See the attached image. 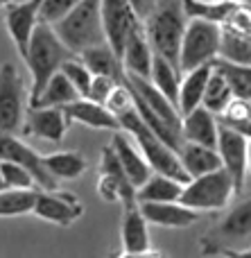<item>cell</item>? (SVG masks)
Returning a JSON list of instances; mask_svg holds the SVG:
<instances>
[{
	"mask_svg": "<svg viewBox=\"0 0 251 258\" xmlns=\"http://www.w3.org/2000/svg\"><path fill=\"white\" fill-rule=\"evenodd\" d=\"M98 192L104 202H120V204H125V206L138 204V202H136V186L129 181L125 170L120 168L111 145L104 147V152H102Z\"/></svg>",
	"mask_w": 251,
	"mask_h": 258,
	"instance_id": "7c38bea8",
	"label": "cell"
},
{
	"mask_svg": "<svg viewBox=\"0 0 251 258\" xmlns=\"http://www.w3.org/2000/svg\"><path fill=\"white\" fill-rule=\"evenodd\" d=\"M184 181L172 179L168 174L154 172L136 188V202H179Z\"/></svg>",
	"mask_w": 251,
	"mask_h": 258,
	"instance_id": "603a6c76",
	"label": "cell"
},
{
	"mask_svg": "<svg viewBox=\"0 0 251 258\" xmlns=\"http://www.w3.org/2000/svg\"><path fill=\"white\" fill-rule=\"evenodd\" d=\"M120 238H122L120 256H147V254H152V240H149L147 220L143 218L138 204L125 206Z\"/></svg>",
	"mask_w": 251,
	"mask_h": 258,
	"instance_id": "2e32d148",
	"label": "cell"
},
{
	"mask_svg": "<svg viewBox=\"0 0 251 258\" xmlns=\"http://www.w3.org/2000/svg\"><path fill=\"white\" fill-rule=\"evenodd\" d=\"M211 63L226 80V84L231 86L233 98L251 100V63L229 61V59H222V57H215Z\"/></svg>",
	"mask_w": 251,
	"mask_h": 258,
	"instance_id": "d4e9b609",
	"label": "cell"
},
{
	"mask_svg": "<svg viewBox=\"0 0 251 258\" xmlns=\"http://www.w3.org/2000/svg\"><path fill=\"white\" fill-rule=\"evenodd\" d=\"M211 71L213 63H202V66H195L184 73V77L179 82V95H177V109H179L181 116L202 104V95Z\"/></svg>",
	"mask_w": 251,
	"mask_h": 258,
	"instance_id": "44dd1931",
	"label": "cell"
},
{
	"mask_svg": "<svg viewBox=\"0 0 251 258\" xmlns=\"http://www.w3.org/2000/svg\"><path fill=\"white\" fill-rule=\"evenodd\" d=\"M21 129L27 136L61 143L68 129V118L61 111V107H27Z\"/></svg>",
	"mask_w": 251,
	"mask_h": 258,
	"instance_id": "5bb4252c",
	"label": "cell"
},
{
	"mask_svg": "<svg viewBox=\"0 0 251 258\" xmlns=\"http://www.w3.org/2000/svg\"><path fill=\"white\" fill-rule=\"evenodd\" d=\"M59 71L68 77V82L75 86L77 93H79L81 98H86V93H89V89H91V80H93V73L86 68V63L81 61V59H77V54H75V57L66 59Z\"/></svg>",
	"mask_w": 251,
	"mask_h": 258,
	"instance_id": "d6a6232c",
	"label": "cell"
},
{
	"mask_svg": "<svg viewBox=\"0 0 251 258\" xmlns=\"http://www.w3.org/2000/svg\"><path fill=\"white\" fill-rule=\"evenodd\" d=\"M220 57L238 63H251V34H238L220 27Z\"/></svg>",
	"mask_w": 251,
	"mask_h": 258,
	"instance_id": "4dcf8cb0",
	"label": "cell"
},
{
	"mask_svg": "<svg viewBox=\"0 0 251 258\" xmlns=\"http://www.w3.org/2000/svg\"><path fill=\"white\" fill-rule=\"evenodd\" d=\"M188 18H206L213 23H224V18L235 7V0H181Z\"/></svg>",
	"mask_w": 251,
	"mask_h": 258,
	"instance_id": "f1b7e54d",
	"label": "cell"
},
{
	"mask_svg": "<svg viewBox=\"0 0 251 258\" xmlns=\"http://www.w3.org/2000/svg\"><path fill=\"white\" fill-rule=\"evenodd\" d=\"M9 3H14V0H0V9H5Z\"/></svg>",
	"mask_w": 251,
	"mask_h": 258,
	"instance_id": "f35d334b",
	"label": "cell"
},
{
	"mask_svg": "<svg viewBox=\"0 0 251 258\" xmlns=\"http://www.w3.org/2000/svg\"><path fill=\"white\" fill-rule=\"evenodd\" d=\"M149 82L170 100L172 104H177V95H179V82H181V71L170 63L165 57L154 52L152 59V71H149Z\"/></svg>",
	"mask_w": 251,
	"mask_h": 258,
	"instance_id": "83f0119b",
	"label": "cell"
},
{
	"mask_svg": "<svg viewBox=\"0 0 251 258\" xmlns=\"http://www.w3.org/2000/svg\"><path fill=\"white\" fill-rule=\"evenodd\" d=\"M0 177H3L5 188H14V190H18V188H36L32 174L23 165H18L16 161L0 159Z\"/></svg>",
	"mask_w": 251,
	"mask_h": 258,
	"instance_id": "836d02e7",
	"label": "cell"
},
{
	"mask_svg": "<svg viewBox=\"0 0 251 258\" xmlns=\"http://www.w3.org/2000/svg\"><path fill=\"white\" fill-rule=\"evenodd\" d=\"M111 150H113V154H116L120 168L125 170V174L129 177V181L134 183L136 188L152 174V168L147 165V161L143 159L140 150L136 147V143L131 141V136L125 129H116L113 141H111Z\"/></svg>",
	"mask_w": 251,
	"mask_h": 258,
	"instance_id": "e0dca14e",
	"label": "cell"
},
{
	"mask_svg": "<svg viewBox=\"0 0 251 258\" xmlns=\"http://www.w3.org/2000/svg\"><path fill=\"white\" fill-rule=\"evenodd\" d=\"M39 220L43 222H52V224H61V227H68L75 220H79L84 215V206L70 192H61V190H39L36 188L34 195V204H32V211Z\"/></svg>",
	"mask_w": 251,
	"mask_h": 258,
	"instance_id": "30bf717a",
	"label": "cell"
},
{
	"mask_svg": "<svg viewBox=\"0 0 251 258\" xmlns=\"http://www.w3.org/2000/svg\"><path fill=\"white\" fill-rule=\"evenodd\" d=\"M251 238V197L240 202L222 218V222L204 238L202 249L206 254H217L224 242H242Z\"/></svg>",
	"mask_w": 251,
	"mask_h": 258,
	"instance_id": "8fae6325",
	"label": "cell"
},
{
	"mask_svg": "<svg viewBox=\"0 0 251 258\" xmlns=\"http://www.w3.org/2000/svg\"><path fill=\"white\" fill-rule=\"evenodd\" d=\"M215 150L220 154L222 168L231 177L235 195H238L244 188V177H247V136L222 122L220 129H217Z\"/></svg>",
	"mask_w": 251,
	"mask_h": 258,
	"instance_id": "ba28073f",
	"label": "cell"
},
{
	"mask_svg": "<svg viewBox=\"0 0 251 258\" xmlns=\"http://www.w3.org/2000/svg\"><path fill=\"white\" fill-rule=\"evenodd\" d=\"M177 154H179V161L184 165V170L188 172V177H199V174H206V172L222 168L220 154H217L215 147H206V145H199V143L184 141L181 147L177 150Z\"/></svg>",
	"mask_w": 251,
	"mask_h": 258,
	"instance_id": "7402d4cb",
	"label": "cell"
},
{
	"mask_svg": "<svg viewBox=\"0 0 251 258\" xmlns=\"http://www.w3.org/2000/svg\"><path fill=\"white\" fill-rule=\"evenodd\" d=\"M217 129H220V125L215 120V113L204 109L202 104L181 116V138L184 141L199 143V145H206V147H215Z\"/></svg>",
	"mask_w": 251,
	"mask_h": 258,
	"instance_id": "ffe728a7",
	"label": "cell"
},
{
	"mask_svg": "<svg viewBox=\"0 0 251 258\" xmlns=\"http://www.w3.org/2000/svg\"><path fill=\"white\" fill-rule=\"evenodd\" d=\"M235 188L231 177L226 174L224 168H217L213 172L199 174V177H190L184 183L179 202L190 209L199 211H220L233 200Z\"/></svg>",
	"mask_w": 251,
	"mask_h": 258,
	"instance_id": "277c9868",
	"label": "cell"
},
{
	"mask_svg": "<svg viewBox=\"0 0 251 258\" xmlns=\"http://www.w3.org/2000/svg\"><path fill=\"white\" fill-rule=\"evenodd\" d=\"M36 188H5L0 190V218H16L32 211Z\"/></svg>",
	"mask_w": 251,
	"mask_h": 258,
	"instance_id": "1f68e13d",
	"label": "cell"
},
{
	"mask_svg": "<svg viewBox=\"0 0 251 258\" xmlns=\"http://www.w3.org/2000/svg\"><path fill=\"white\" fill-rule=\"evenodd\" d=\"M30 107V91L14 63L0 66V134H18Z\"/></svg>",
	"mask_w": 251,
	"mask_h": 258,
	"instance_id": "8992f818",
	"label": "cell"
},
{
	"mask_svg": "<svg viewBox=\"0 0 251 258\" xmlns=\"http://www.w3.org/2000/svg\"><path fill=\"white\" fill-rule=\"evenodd\" d=\"M0 159L16 161L18 165H23L32 174L39 190H54V188H59V181L45 168L43 156L36 150H32L27 143H23L21 138H16V134H0Z\"/></svg>",
	"mask_w": 251,
	"mask_h": 258,
	"instance_id": "9c48e42d",
	"label": "cell"
},
{
	"mask_svg": "<svg viewBox=\"0 0 251 258\" xmlns=\"http://www.w3.org/2000/svg\"><path fill=\"white\" fill-rule=\"evenodd\" d=\"M152 59H154V50L149 45L147 36L143 32V25L138 30L131 32V36L127 39L125 48L120 52V63L125 68V73L138 75L149 80V71H152Z\"/></svg>",
	"mask_w": 251,
	"mask_h": 258,
	"instance_id": "d6986e66",
	"label": "cell"
},
{
	"mask_svg": "<svg viewBox=\"0 0 251 258\" xmlns=\"http://www.w3.org/2000/svg\"><path fill=\"white\" fill-rule=\"evenodd\" d=\"M0 190H5V183H3V177H0Z\"/></svg>",
	"mask_w": 251,
	"mask_h": 258,
	"instance_id": "ab89813d",
	"label": "cell"
},
{
	"mask_svg": "<svg viewBox=\"0 0 251 258\" xmlns=\"http://www.w3.org/2000/svg\"><path fill=\"white\" fill-rule=\"evenodd\" d=\"M143 218L147 224H156V227L168 229H184L190 227L199 220V211L190 209V206L181 204V202H140L138 204Z\"/></svg>",
	"mask_w": 251,
	"mask_h": 258,
	"instance_id": "9a60e30c",
	"label": "cell"
},
{
	"mask_svg": "<svg viewBox=\"0 0 251 258\" xmlns=\"http://www.w3.org/2000/svg\"><path fill=\"white\" fill-rule=\"evenodd\" d=\"M79 0H41V21L54 23L63 16L66 12H70Z\"/></svg>",
	"mask_w": 251,
	"mask_h": 258,
	"instance_id": "e575fe53",
	"label": "cell"
},
{
	"mask_svg": "<svg viewBox=\"0 0 251 258\" xmlns=\"http://www.w3.org/2000/svg\"><path fill=\"white\" fill-rule=\"evenodd\" d=\"M61 111L66 113L68 122H79V125L93 127V129H107V132H116L120 129V122L118 118L109 111L104 104L93 102L89 98H75L72 102L63 104Z\"/></svg>",
	"mask_w": 251,
	"mask_h": 258,
	"instance_id": "ac0fdd59",
	"label": "cell"
},
{
	"mask_svg": "<svg viewBox=\"0 0 251 258\" xmlns=\"http://www.w3.org/2000/svg\"><path fill=\"white\" fill-rule=\"evenodd\" d=\"M39 21H41V0H23L18 5L9 3L5 7V25H7V32L21 57H25L27 43H30L32 32L39 25Z\"/></svg>",
	"mask_w": 251,
	"mask_h": 258,
	"instance_id": "4fadbf2b",
	"label": "cell"
},
{
	"mask_svg": "<svg viewBox=\"0 0 251 258\" xmlns=\"http://www.w3.org/2000/svg\"><path fill=\"white\" fill-rule=\"evenodd\" d=\"M57 36L75 54L98 43H107L100 18V0H79L70 12L52 23Z\"/></svg>",
	"mask_w": 251,
	"mask_h": 258,
	"instance_id": "3957f363",
	"label": "cell"
},
{
	"mask_svg": "<svg viewBox=\"0 0 251 258\" xmlns=\"http://www.w3.org/2000/svg\"><path fill=\"white\" fill-rule=\"evenodd\" d=\"M233 100V93H231V86L226 84V80L220 75V73L213 68L211 75H208L206 89H204L202 95V107L208 109L215 116H222V111L226 109V104Z\"/></svg>",
	"mask_w": 251,
	"mask_h": 258,
	"instance_id": "f546056e",
	"label": "cell"
},
{
	"mask_svg": "<svg viewBox=\"0 0 251 258\" xmlns=\"http://www.w3.org/2000/svg\"><path fill=\"white\" fill-rule=\"evenodd\" d=\"M235 3H249V0H235Z\"/></svg>",
	"mask_w": 251,
	"mask_h": 258,
	"instance_id": "60d3db41",
	"label": "cell"
},
{
	"mask_svg": "<svg viewBox=\"0 0 251 258\" xmlns=\"http://www.w3.org/2000/svg\"><path fill=\"white\" fill-rule=\"evenodd\" d=\"M116 84L118 82L113 80V77H109V75H93V80H91V89H89V93H86V98L93 100V102L104 104V100L109 98V93L113 91V86Z\"/></svg>",
	"mask_w": 251,
	"mask_h": 258,
	"instance_id": "d590c367",
	"label": "cell"
},
{
	"mask_svg": "<svg viewBox=\"0 0 251 258\" xmlns=\"http://www.w3.org/2000/svg\"><path fill=\"white\" fill-rule=\"evenodd\" d=\"M75 98H79L75 86L68 82V77L61 71H57L45 82L41 93L30 102V107H63V104L72 102Z\"/></svg>",
	"mask_w": 251,
	"mask_h": 258,
	"instance_id": "484cf974",
	"label": "cell"
},
{
	"mask_svg": "<svg viewBox=\"0 0 251 258\" xmlns=\"http://www.w3.org/2000/svg\"><path fill=\"white\" fill-rule=\"evenodd\" d=\"M247 172H251V138H247Z\"/></svg>",
	"mask_w": 251,
	"mask_h": 258,
	"instance_id": "74e56055",
	"label": "cell"
},
{
	"mask_svg": "<svg viewBox=\"0 0 251 258\" xmlns=\"http://www.w3.org/2000/svg\"><path fill=\"white\" fill-rule=\"evenodd\" d=\"M70 57H75V52L63 45V41L59 39L57 32H54L52 23L39 21V25L32 32L30 43H27V52H25V57H23L27 68H30V75H32L30 102L41 93L45 82L61 68V63Z\"/></svg>",
	"mask_w": 251,
	"mask_h": 258,
	"instance_id": "6da1fadb",
	"label": "cell"
},
{
	"mask_svg": "<svg viewBox=\"0 0 251 258\" xmlns=\"http://www.w3.org/2000/svg\"><path fill=\"white\" fill-rule=\"evenodd\" d=\"M48 172L57 181H70L86 172V159L77 152H52V154H41Z\"/></svg>",
	"mask_w": 251,
	"mask_h": 258,
	"instance_id": "4316f807",
	"label": "cell"
},
{
	"mask_svg": "<svg viewBox=\"0 0 251 258\" xmlns=\"http://www.w3.org/2000/svg\"><path fill=\"white\" fill-rule=\"evenodd\" d=\"M215 57H220V25L206 18H190L181 36L179 71L211 63Z\"/></svg>",
	"mask_w": 251,
	"mask_h": 258,
	"instance_id": "5b68a950",
	"label": "cell"
},
{
	"mask_svg": "<svg viewBox=\"0 0 251 258\" xmlns=\"http://www.w3.org/2000/svg\"><path fill=\"white\" fill-rule=\"evenodd\" d=\"M186 30V12L181 0H156L154 9L143 18V32L156 54L179 68V48Z\"/></svg>",
	"mask_w": 251,
	"mask_h": 258,
	"instance_id": "7a4b0ae2",
	"label": "cell"
},
{
	"mask_svg": "<svg viewBox=\"0 0 251 258\" xmlns=\"http://www.w3.org/2000/svg\"><path fill=\"white\" fill-rule=\"evenodd\" d=\"M129 5L134 7V12L138 14V18L143 21L145 16H147L149 12L154 9V5H156V0H129Z\"/></svg>",
	"mask_w": 251,
	"mask_h": 258,
	"instance_id": "8d00e7d4",
	"label": "cell"
},
{
	"mask_svg": "<svg viewBox=\"0 0 251 258\" xmlns=\"http://www.w3.org/2000/svg\"><path fill=\"white\" fill-rule=\"evenodd\" d=\"M77 57L86 63V68H89L93 75H109L116 82H122V77H125V68H122V63H120V57H118L107 43L91 45V48L81 50Z\"/></svg>",
	"mask_w": 251,
	"mask_h": 258,
	"instance_id": "cb8c5ba5",
	"label": "cell"
},
{
	"mask_svg": "<svg viewBox=\"0 0 251 258\" xmlns=\"http://www.w3.org/2000/svg\"><path fill=\"white\" fill-rule=\"evenodd\" d=\"M100 18H102L104 41L120 57L127 39L131 32L143 25V21L134 12L129 0H100Z\"/></svg>",
	"mask_w": 251,
	"mask_h": 258,
	"instance_id": "52a82bcc",
	"label": "cell"
}]
</instances>
